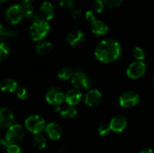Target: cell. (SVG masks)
<instances>
[{
	"mask_svg": "<svg viewBox=\"0 0 154 153\" xmlns=\"http://www.w3.org/2000/svg\"><path fill=\"white\" fill-rule=\"evenodd\" d=\"M82 16V10L79 8H73L71 11V16L73 18L74 20H78Z\"/></svg>",
	"mask_w": 154,
	"mask_h": 153,
	"instance_id": "33",
	"label": "cell"
},
{
	"mask_svg": "<svg viewBox=\"0 0 154 153\" xmlns=\"http://www.w3.org/2000/svg\"><path fill=\"white\" fill-rule=\"evenodd\" d=\"M24 17L25 14L22 4H13L6 10V20L11 25H17L20 23Z\"/></svg>",
	"mask_w": 154,
	"mask_h": 153,
	"instance_id": "4",
	"label": "cell"
},
{
	"mask_svg": "<svg viewBox=\"0 0 154 153\" xmlns=\"http://www.w3.org/2000/svg\"><path fill=\"white\" fill-rule=\"evenodd\" d=\"M138 153H154L153 150L150 148H144Z\"/></svg>",
	"mask_w": 154,
	"mask_h": 153,
	"instance_id": "35",
	"label": "cell"
},
{
	"mask_svg": "<svg viewBox=\"0 0 154 153\" xmlns=\"http://www.w3.org/2000/svg\"><path fill=\"white\" fill-rule=\"evenodd\" d=\"M10 54L9 46L4 42H0V62L5 61Z\"/></svg>",
	"mask_w": 154,
	"mask_h": 153,
	"instance_id": "25",
	"label": "cell"
},
{
	"mask_svg": "<svg viewBox=\"0 0 154 153\" xmlns=\"http://www.w3.org/2000/svg\"><path fill=\"white\" fill-rule=\"evenodd\" d=\"M122 53V46L117 40L107 38L101 40L95 50V56L102 63H111L117 61Z\"/></svg>",
	"mask_w": 154,
	"mask_h": 153,
	"instance_id": "1",
	"label": "cell"
},
{
	"mask_svg": "<svg viewBox=\"0 0 154 153\" xmlns=\"http://www.w3.org/2000/svg\"><path fill=\"white\" fill-rule=\"evenodd\" d=\"M14 116L8 108L0 109V128H8L14 124Z\"/></svg>",
	"mask_w": 154,
	"mask_h": 153,
	"instance_id": "15",
	"label": "cell"
},
{
	"mask_svg": "<svg viewBox=\"0 0 154 153\" xmlns=\"http://www.w3.org/2000/svg\"><path fill=\"white\" fill-rule=\"evenodd\" d=\"M126 72L127 76L130 79H140L147 72V65L144 61H135L129 64Z\"/></svg>",
	"mask_w": 154,
	"mask_h": 153,
	"instance_id": "6",
	"label": "cell"
},
{
	"mask_svg": "<svg viewBox=\"0 0 154 153\" xmlns=\"http://www.w3.org/2000/svg\"><path fill=\"white\" fill-rule=\"evenodd\" d=\"M0 135H1V133H0Z\"/></svg>",
	"mask_w": 154,
	"mask_h": 153,
	"instance_id": "41",
	"label": "cell"
},
{
	"mask_svg": "<svg viewBox=\"0 0 154 153\" xmlns=\"http://www.w3.org/2000/svg\"><path fill=\"white\" fill-rule=\"evenodd\" d=\"M83 94L82 92L80 90L77 89V88H72V89L69 90L66 93V96H65V101L68 105H71V106H76L82 100Z\"/></svg>",
	"mask_w": 154,
	"mask_h": 153,
	"instance_id": "16",
	"label": "cell"
},
{
	"mask_svg": "<svg viewBox=\"0 0 154 153\" xmlns=\"http://www.w3.org/2000/svg\"><path fill=\"white\" fill-rule=\"evenodd\" d=\"M45 118L39 115H30L25 120V127L29 132L34 135L42 134L45 131L46 127Z\"/></svg>",
	"mask_w": 154,
	"mask_h": 153,
	"instance_id": "3",
	"label": "cell"
},
{
	"mask_svg": "<svg viewBox=\"0 0 154 153\" xmlns=\"http://www.w3.org/2000/svg\"><path fill=\"white\" fill-rule=\"evenodd\" d=\"M6 0H0V4H2V3H3V2H5Z\"/></svg>",
	"mask_w": 154,
	"mask_h": 153,
	"instance_id": "39",
	"label": "cell"
},
{
	"mask_svg": "<svg viewBox=\"0 0 154 153\" xmlns=\"http://www.w3.org/2000/svg\"><path fill=\"white\" fill-rule=\"evenodd\" d=\"M53 49V44L48 40H41L38 42L35 46V51L38 55L46 56L51 52Z\"/></svg>",
	"mask_w": 154,
	"mask_h": 153,
	"instance_id": "19",
	"label": "cell"
},
{
	"mask_svg": "<svg viewBox=\"0 0 154 153\" xmlns=\"http://www.w3.org/2000/svg\"><path fill=\"white\" fill-rule=\"evenodd\" d=\"M60 115L65 119H72L75 118L78 114V110L75 106H71V105H66V106L62 107L60 111Z\"/></svg>",
	"mask_w": 154,
	"mask_h": 153,
	"instance_id": "20",
	"label": "cell"
},
{
	"mask_svg": "<svg viewBox=\"0 0 154 153\" xmlns=\"http://www.w3.org/2000/svg\"><path fill=\"white\" fill-rule=\"evenodd\" d=\"M132 56L135 61H144L146 58L145 50L141 46H135L132 50Z\"/></svg>",
	"mask_w": 154,
	"mask_h": 153,
	"instance_id": "24",
	"label": "cell"
},
{
	"mask_svg": "<svg viewBox=\"0 0 154 153\" xmlns=\"http://www.w3.org/2000/svg\"><path fill=\"white\" fill-rule=\"evenodd\" d=\"M10 145L11 143L7 140H6V138L0 140V146H1L2 148H4V149L5 150L7 149L8 147Z\"/></svg>",
	"mask_w": 154,
	"mask_h": 153,
	"instance_id": "34",
	"label": "cell"
},
{
	"mask_svg": "<svg viewBox=\"0 0 154 153\" xmlns=\"http://www.w3.org/2000/svg\"><path fill=\"white\" fill-rule=\"evenodd\" d=\"M153 85H154V77H153Z\"/></svg>",
	"mask_w": 154,
	"mask_h": 153,
	"instance_id": "40",
	"label": "cell"
},
{
	"mask_svg": "<svg viewBox=\"0 0 154 153\" xmlns=\"http://www.w3.org/2000/svg\"><path fill=\"white\" fill-rule=\"evenodd\" d=\"M95 12L93 10H88L85 12L84 14V17H85L86 20L88 21L89 22H92L96 19V16H95Z\"/></svg>",
	"mask_w": 154,
	"mask_h": 153,
	"instance_id": "32",
	"label": "cell"
},
{
	"mask_svg": "<svg viewBox=\"0 0 154 153\" xmlns=\"http://www.w3.org/2000/svg\"><path fill=\"white\" fill-rule=\"evenodd\" d=\"M60 7L66 10H71L75 7V0H59Z\"/></svg>",
	"mask_w": 154,
	"mask_h": 153,
	"instance_id": "29",
	"label": "cell"
},
{
	"mask_svg": "<svg viewBox=\"0 0 154 153\" xmlns=\"http://www.w3.org/2000/svg\"><path fill=\"white\" fill-rule=\"evenodd\" d=\"M25 130L20 124H13L8 128L5 138L11 144H17L24 137Z\"/></svg>",
	"mask_w": 154,
	"mask_h": 153,
	"instance_id": "7",
	"label": "cell"
},
{
	"mask_svg": "<svg viewBox=\"0 0 154 153\" xmlns=\"http://www.w3.org/2000/svg\"><path fill=\"white\" fill-rule=\"evenodd\" d=\"M90 29L93 34L99 36L105 35L108 32V26L104 21L96 19L90 22Z\"/></svg>",
	"mask_w": 154,
	"mask_h": 153,
	"instance_id": "17",
	"label": "cell"
},
{
	"mask_svg": "<svg viewBox=\"0 0 154 153\" xmlns=\"http://www.w3.org/2000/svg\"><path fill=\"white\" fill-rule=\"evenodd\" d=\"M112 131L109 124H103L99 126L98 129V133L101 136H106L109 135V134Z\"/></svg>",
	"mask_w": 154,
	"mask_h": 153,
	"instance_id": "28",
	"label": "cell"
},
{
	"mask_svg": "<svg viewBox=\"0 0 154 153\" xmlns=\"http://www.w3.org/2000/svg\"><path fill=\"white\" fill-rule=\"evenodd\" d=\"M44 132L45 134V136L51 140H58L61 138L62 134H63V130L60 124L54 122H49L46 124Z\"/></svg>",
	"mask_w": 154,
	"mask_h": 153,
	"instance_id": "11",
	"label": "cell"
},
{
	"mask_svg": "<svg viewBox=\"0 0 154 153\" xmlns=\"http://www.w3.org/2000/svg\"><path fill=\"white\" fill-rule=\"evenodd\" d=\"M7 153H23V150L17 144H11L6 149Z\"/></svg>",
	"mask_w": 154,
	"mask_h": 153,
	"instance_id": "31",
	"label": "cell"
},
{
	"mask_svg": "<svg viewBox=\"0 0 154 153\" xmlns=\"http://www.w3.org/2000/svg\"><path fill=\"white\" fill-rule=\"evenodd\" d=\"M53 106V110L55 112H60L61 111L62 107H61V105H54Z\"/></svg>",
	"mask_w": 154,
	"mask_h": 153,
	"instance_id": "36",
	"label": "cell"
},
{
	"mask_svg": "<svg viewBox=\"0 0 154 153\" xmlns=\"http://www.w3.org/2000/svg\"><path fill=\"white\" fill-rule=\"evenodd\" d=\"M51 26L48 21L42 19H38L33 21L29 27L30 38L35 42L43 40L49 34Z\"/></svg>",
	"mask_w": 154,
	"mask_h": 153,
	"instance_id": "2",
	"label": "cell"
},
{
	"mask_svg": "<svg viewBox=\"0 0 154 153\" xmlns=\"http://www.w3.org/2000/svg\"><path fill=\"white\" fill-rule=\"evenodd\" d=\"M32 1L33 0H20V2L22 5H26V4H30Z\"/></svg>",
	"mask_w": 154,
	"mask_h": 153,
	"instance_id": "37",
	"label": "cell"
},
{
	"mask_svg": "<svg viewBox=\"0 0 154 153\" xmlns=\"http://www.w3.org/2000/svg\"><path fill=\"white\" fill-rule=\"evenodd\" d=\"M66 94L59 87H51L45 93V100L51 106L61 105L65 101Z\"/></svg>",
	"mask_w": 154,
	"mask_h": 153,
	"instance_id": "8",
	"label": "cell"
},
{
	"mask_svg": "<svg viewBox=\"0 0 154 153\" xmlns=\"http://www.w3.org/2000/svg\"><path fill=\"white\" fill-rule=\"evenodd\" d=\"M18 86L17 82L11 78H6L0 82V89L5 93L14 92Z\"/></svg>",
	"mask_w": 154,
	"mask_h": 153,
	"instance_id": "18",
	"label": "cell"
},
{
	"mask_svg": "<svg viewBox=\"0 0 154 153\" xmlns=\"http://www.w3.org/2000/svg\"><path fill=\"white\" fill-rule=\"evenodd\" d=\"M71 82L75 88L83 91L90 89L92 86V81L90 78L82 71H76L71 79Z\"/></svg>",
	"mask_w": 154,
	"mask_h": 153,
	"instance_id": "5",
	"label": "cell"
},
{
	"mask_svg": "<svg viewBox=\"0 0 154 153\" xmlns=\"http://www.w3.org/2000/svg\"><path fill=\"white\" fill-rule=\"evenodd\" d=\"M74 70L72 68L68 67L62 68L57 73V77L61 80H71L73 76Z\"/></svg>",
	"mask_w": 154,
	"mask_h": 153,
	"instance_id": "22",
	"label": "cell"
},
{
	"mask_svg": "<svg viewBox=\"0 0 154 153\" xmlns=\"http://www.w3.org/2000/svg\"><path fill=\"white\" fill-rule=\"evenodd\" d=\"M140 101L139 94L134 91L123 92L119 98V104L125 109H131L136 106Z\"/></svg>",
	"mask_w": 154,
	"mask_h": 153,
	"instance_id": "9",
	"label": "cell"
},
{
	"mask_svg": "<svg viewBox=\"0 0 154 153\" xmlns=\"http://www.w3.org/2000/svg\"><path fill=\"white\" fill-rule=\"evenodd\" d=\"M55 15V9L52 3L45 1L41 5L39 9V16L45 21H51Z\"/></svg>",
	"mask_w": 154,
	"mask_h": 153,
	"instance_id": "14",
	"label": "cell"
},
{
	"mask_svg": "<svg viewBox=\"0 0 154 153\" xmlns=\"http://www.w3.org/2000/svg\"><path fill=\"white\" fill-rule=\"evenodd\" d=\"M102 99V94L99 89H89L84 96V103L88 106H96L100 104Z\"/></svg>",
	"mask_w": 154,
	"mask_h": 153,
	"instance_id": "10",
	"label": "cell"
},
{
	"mask_svg": "<svg viewBox=\"0 0 154 153\" xmlns=\"http://www.w3.org/2000/svg\"><path fill=\"white\" fill-rule=\"evenodd\" d=\"M33 146L39 150H42L45 148L47 146V138L45 135L42 134H38L35 135L32 140Z\"/></svg>",
	"mask_w": 154,
	"mask_h": 153,
	"instance_id": "21",
	"label": "cell"
},
{
	"mask_svg": "<svg viewBox=\"0 0 154 153\" xmlns=\"http://www.w3.org/2000/svg\"><path fill=\"white\" fill-rule=\"evenodd\" d=\"M105 6L111 8H117L121 5L124 0H102Z\"/></svg>",
	"mask_w": 154,
	"mask_h": 153,
	"instance_id": "30",
	"label": "cell"
},
{
	"mask_svg": "<svg viewBox=\"0 0 154 153\" xmlns=\"http://www.w3.org/2000/svg\"><path fill=\"white\" fill-rule=\"evenodd\" d=\"M5 30L4 27L2 25L0 24V38L3 37L5 35Z\"/></svg>",
	"mask_w": 154,
	"mask_h": 153,
	"instance_id": "38",
	"label": "cell"
},
{
	"mask_svg": "<svg viewBox=\"0 0 154 153\" xmlns=\"http://www.w3.org/2000/svg\"><path fill=\"white\" fill-rule=\"evenodd\" d=\"M23 7L25 17H26L27 19L32 20V22L33 21L40 19V18L38 17V16L35 14V12L34 8H33V6L32 5V4L23 5Z\"/></svg>",
	"mask_w": 154,
	"mask_h": 153,
	"instance_id": "23",
	"label": "cell"
},
{
	"mask_svg": "<svg viewBox=\"0 0 154 153\" xmlns=\"http://www.w3.org/2000/svg\"><path fill=\"white\" fill-rule=\"evenodd\" d=\"M15 92H16V94L18 98L21 99V100H26V99L28 98L29 92L26 87L19 86Z\"/></svg>",
	"mask_w": 154,
	"mask_h": 153,
	"instance_id": "27",
	"label": "cell"
},
{
	"mask_svg": "<svg viewBox=\"0 0 154 153\" xmlns=\"http://www.w3.org/2000/svg\"><path fill=\"white\" fill-rule=\"evenodd\" d=\"M105 6L102 0H93L92 3V10L96 14H101L103 11Z\"/></svg>",
	"mask_w": 154,
	"mask_h": 153,
	"instance_id": "26",
	"label": "cell"
},
{
	"mask_svg": "<svg viewBox=\"0 0 154 153\" xmlns=\"http://www.w3.org/2000/svg\"><path fill=\"white\" fill-rule=\"evenodd\" d=\"M85 39V35L82 31L78 29L72 30L68 33L66 38V43L70 46H78L84 42Z\"/></svg>",
	"mask_w": 154,
	"mask_h": 153,
	"instance_id": "13",
	"label": "cell"
},
{
	"mask_svg": "<svg viewBox=\"0 0 154 153\" xmlns=\"http://www.w3.org/2000/svg\"><path fill=\"white\" fill-rule=\"evenodd\" d=\"M109 124L112 131L115 133H122L127 127V118L123 115H117L111 118Z\"/></svg>",
	"mask_w": 154,
	"mask_h": 153,
	"instance_id": "12",
	"label": "cell"
}]
</instances>
